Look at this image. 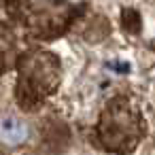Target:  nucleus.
I'll use <instances>...</instances> for the list:
<instances>
[{"instance_id":"nucleus-1","label":"nucleus","mask_w":155,"mask_h":155,"mask_svg":"<svg viewBox=\"0 0 155 155\" xmlns=\"http://www.w3.org/2000/svg\"><path fill=\"white\" fill-rule=\"evenodd\" d=\"M79 13L68 0H5V19L41 43L55 41L72 30Z\"/></svg>"},{"instance_id":"nucleus-2","label":"nucleus","mask_w":155,"mask_h":155,"mask_svg":"<svg viewBox=\"0 0 155 155\" xmlns=\"http://www.w3.org/2000/svg\"><path fill=\"white\" fill-rule=\"evenodd\" d=\"M15 100L24 110L41 108L62 83V62L49 49H26L17 64Z\"/></svg>"},{"instance_id":"nucleus-3","label":"nucleus","mask_w":155,"mask_h":155,"mask_svg":"<svg viewBox=\"0 0 155 155\" xmlns=\"http://www.w3.org/2000/svg\"><path fill=\"white\" fill-rule=\"evenodd\" d=\"M144 117L140 108L125 96L106 102L96 123V138L108 153L130 155L144 136Z\"/></svg>"},{"instance_id":"nucleus-4","label":"nucleus","mask_w":155,"mask_h":155,"mask_svg":"<svg viewBox=\"0 0 155 155\" xmlns=\"http://www.w3.org/2000/svg\"><path fill=\"white\" fill-rule=\"evenodd\" d=\"M26 49L21 47V34L5 17H0V74L15 68L19 55Z\"/></svg>"},{"instance_id":"nucleus-5","label":"nucleus","mask_w":155,"mask_h":155,"mask_svg":"<svg viewBox=\"0 0 155 155\" xmlns=\"http://www.w3.org/2000/svg\"><path fill=\"white\" fill-rule=\"evenodd\" d=\"M70 142V130L62 119H45L41 125V149L47 155L62 153Z\"/></svg>"},{"instance_id":"nucleus-6","label":"nucleus","mask_w":155,"mask_h":155,"mask_svg":"<svg viewBox=\"0 0 155 155\" xmlns=\"http://www.w3.org/2000/svg\"><path fill=\"white\" fill-rule=\"evenodd\" d=\"M121 26H123L127 32L136 34V32H140L142 21H140V17H138L134 11H125V13H121Z\"/></svg>"}]
</instances>
